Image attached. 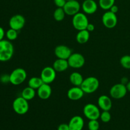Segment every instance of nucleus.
I'll return each mask as SVG.
<instances>
[{
	"label": "nucleus",
	"instance_id": "obj_17",
	"mask_svg": "<svg viewBox=\"0 0 130 130\" xmlns=\"http://www.w3.org/2000/svg\"><path fill=\"white\" fill-rule=\"evenodd\" d=\"M52 93V89L50 85L43 83L37 90V95L41 100H47L51 96Z\"/></svg>",
	"mask_w": 130,
	"mask_h": 130
},
{
	"label": "nucleus",
	"instance_id": "obj_23",
	"mask_svg": "<svg viewBox=\"0 0 130 130\" xmlns=\"http://www.w3.org/2000/svg\"><path fill=\"white\" fill-rule=\"evenodd\" d=\"M43 83H44L40 77H32L28 81V86L36 90Z\"/></svg>",
	"mask_w": 130,
	"mask_h": 130
},
{
	"label": "nucleus",
	"instance_id": "obj_29",
	"mask_svg": "<svg viewBox=\"0 0 130 130\" xmlns=\"http://www.w3.org/2000/svg\"><path fill=\"white\" fill-rule=\"evenodd\" d=\"M100 118L103 123H109L111 119V114L109 111H102L100 114Z\"/></svg>",
	"mask_w": 130,
	"mask_h": 130
},
{
	"label": "nucleus",
	"instance_id": "obj_10",
	"mask_svg": "<svg viewBox=\"0 0 130 130\" xmlns=\"http://www.w3.org/2000/svg\"><path fill=\"white\" fill-rule=\"evenodd\" d=\"M67 61L69 67L74 69L81 68L85 63V57L79 53H72Z\"/></svg>",
	"mask_w": 130,
	"mask_h": 130
},
{
	"label": "nucleus",
	"instance_id": "obj_3",
	"mask_svg": "<svg viewBox=\"0 0 130 130\" xmlns=\"http://www.w3.org/2000/svg\"><path fill=\"white\" fill-rule=\"evenodd\" d=\"M27 74L25 69L22 68H17L14 69L9 76L10 83L15 86L21 85L26 80Z\"/></svg>",
	"mask_w": 130,
	"mask_h": 130
},
{
	"label": "nucleus",
	"instance_id": "obj_32",
	"mask_svg": "<svg viewBox=\"0 0 130 130\" xmlns=\"http://www.w3.org/2000/svg\"><path fill=\"white\" fill-rule=\"evenodd\" d=\"M86 29L88 30V31L90 32H93L94 30H95V25H94L93 24L89 23V24H88L87 27H86Z\"/></svg>",
	"mask_w": 130,
	"mask_h": 130
},
{
	"label": "nucleus",
	"instance_id": "obj_19",
	"mask_svg": "<svg viewBox=\"0 0 130 130\" xmlns=\"http://www.w3.org/2000/svg\"><path fill=\"white\" fill-rule=\"evenodd\" d=\"M69 67L67 60L57 58L53 63V68L56 72H62L66 71Z\"/></svg>",
	"mask_w": 130,
	"mask_h": 130
},
{
	"label": "nucleus",
	"instance_id": "obj_9",
	"mask_svg": "<svg viewBox=\"0 0 130 130\" xmlns=\"http://www.w3.org/2000/svg\"><path fill=\"white\" fill-rule=\"evenodd\" d=\"M56 72H57L53 68V67L47 66L43 68L41 71L40 77L43 80L44 83L50 85L55 80L56 76H57Z\"/></svg>",
	"mask_w": 130,
	"mask_h": 130
},
{
	"label": "nucleus",
	"instance_id": "obj_37",
	"mask_svg": "<svg viewBox=\"0 0 130 130\" xmlns=\"http://www.w3.org/2000/svg\"><path fill=\"white\" fill-rule=\"evenodd\" d=\"M66 1H71V0H66Z\"/></svg>",
	"mask_w": 130,
	"mask_h": 130
},
{
	"label": "nucleus",
	"instance_id": "obj_24",
	"mask_svg": "<svg viewBox=\"0 0 130 130\" xmlns=\"http://www.w3.org/2000/svg\"><path fill=\"white\" fill-rule=\"evenodd\" d=\"M66 14L63 8H57L53 12V18L57 22H61L65 19Z\"/></svg>",
	"mask_w": 130,
	"mask_h": 130
},
{
	"label": "nucleus",
	"instance_id": "obj_13",
	"mask_svg": "<svg viewBox=\"0 0 130 130\" xmlns=\"http://www.w3.org/2000/svg\"><path fill=\"white\" fill-rule=\"evenodd\" d=\"M54 53L57 58L67 60L72 53V50L68 46L63 44L58 45L55 47Z\"/></svg>",
	"mask_w": 130,
	"mask_h": 130
},
{
	"label": "nucleus",
	"instance_id": "obj_27",
	"mask_svg": "<svg viewBox=\"0 0 130 130\" xmlns=\"http://www.w3.org/2000/svg\"><path fill=\"white\" fill-rule=\"evenodd\" d=\"M6 36L8 40L10 41L15 40L18 37V31L15 30V29H13L10 28V29H8L6 31Z\"/></svg>",
	"mask_w": 130,
	"mask_h": 130
},
{
	"label": "nucleus",
	"instance_id": "obj_1",
	"mask_svg": "<svg viewBox=\"0 0 130 130\" xmlns=\"http://www.w3.org/2000/svg\"><path fill=\"white\" fill-rule=\"evenodd\" d=\"M14 53V47L11 41L3 39L0 41V61L7 62L12 58Z\"/></svg>",
	"mask_w": 130,
	"mask_h": 130
},
{
	"label": "nucleus",
	"instance_id": "obj_26",
	"mask_svg": "<svg viewBox=\"0 0 130 130\" xmlns=\"http://www.w3.org/2000/svg\"><path fill=\"white\" fill-rule=\"evenodd\" d=\"M120 64L123 68L126 69H130V55H125L120 59Z\"/></svg>",
	"mask_w": 130,
	"mask_h": 130
},
{
	"label": "nucleus",
	"instance_id": "obj_28",
	"mask_svg": "<svg viewBox=\"0 0 130 130\" xmlns=\"http://www.w3.org/2000/svg\"><path fill=\"white\" fill-rule=\"evenodd\" d=\"M88 128L89 130H99L100 128V123L98 120H90L88 123Z\"/></svg>",
	"mask_w": 130,
	"mask_h": 130
},
{
	"label": "nucleus",
	"instance_id": "obj_21",
	"mask_svg": "<svg viewBox=\"0 0 130 130\" xmlns=\"http://www.w3.org/2000/svg\"><path fill=\"white\" fill-rule=\"evenodd\" d=\"M84 78L78 72H74L70 75L69 81L74 86H81Z\"/></svg>",
	"mask_w": 130,
	"mask_h": 130
},
{
	"label": "nucleus",
	"instance_id": "obj_18",
	"mask_svg": "<svg viewBox=\"0 0 130 130\" xmlns=\"http://www.w3.org/2000/svg\"><path fill=\"white\" fill-rule=\"evenodd\" d=\"M70 130H83L85 124L84 119L80 116H74L69 123Z\"/></svg>",
	"mask_w": 130,
	"mask_h": 130
},
{
	"label": "nucleus",
	"instance_id": "obj_25",
	"mask_svg": "<svg viewBox=\"0 0 130 130\" xmlns=\"http://www.w3.org/2000/svg\"><path fill=\"white\" fill-rule=\"evenodd\" d=\"M115 3V0H99V5L104 10H109Z\"/></svg>",
	"mask_w": 130,
	"mask_h": 130
},
{
	"label": "nucleus",
	"instance_id": "obj_36",
	"mask_svg": "<svg viewBox=\"0 0 130 130\" xmlns=\"http://www.w3.org/2000/svg\"><path fill=\"white\" fill-rule=\"evenodd\" d=\"M126 88H127V90H128V91L130 92V81H129V82H128V84L126 85Z\"/></svg>",
	"mask_w": 130,
	"mask_h": 130
},
{
	"label": "nucleus",
	"instance_id": "obj_34",
	"mask_svg": "<svg viewBox=\"0 0 130 130\" xmlns=\"http://www.w3.org/2000/svg\"><path fill=\"white\" fill-rule=\"evenodd\" d=\"M5 35H6V33L4 30L3 28L0 27V41L4 39V37H5Z\"/></svg>",
	"mask_w": 130,
	"mask_h": 130
},
{
	"label": "nucleus",
	"instance_id": "obj_7",
	"mask_svg": "<svg viewBox=\"0 0 130 130\" xmlns=\"http://www.w3.org/2000/svg\"><path fill=\"white\" fill-rule=\"evenodd\" d=\"M127 90L126 85L122 83H118L113 85L109 91V94L112 99H121L126 95Z\"/></svg>",
	"mask_w": 130,
	"mask_h": 130
},
{
	"label": "nucleus",
	"instance_id": "obj_12",
	"mask_svg": "<svg viewBox=\"0 0 130 130\" xmlns=\"http://www.w3.org/2000/svg\"><path fill=\"white\" fill-rule=\"evenodd\" d=\"M25 24V19L23 15L17 14L11 17L9 21V25L11 29L19 30H21Z\"/></svg>",
	"mask_w": 130,
	"mask_h": 130
},
{
	"label": "nucleus",
	"instance_id": "obj_14",
	"mask_svg": "<svg viewBox=\"0 0 130 130\" xmlns=\"http://www.w3.org/2000/svg\"><path fill=\"white\" fill-rule=\"evenodd\" d=\"M85 92L83 91L80 86H73L67 91V97L69 99L73 101H77L82 99Z\"/></svg>",
	"mask_w": 130,
	"mask_h": 130
},
{
	"label": "nucleus",
	"instance_id": "obj_33",
	"mask_svg": "<svg viewBox=\"0 0 130 130\" xmlns=\"http://www.w3.org/2000/svg\"><path fill=\"white\" fill-rule=\"evenodd\" d=\"M110 10L111 12H112V13H114L116 14L118 12V10H119V8H118V6H117V5H114L112 6L111 8H110V10Z\"/></svg>",
	"mask_w": 130,
	"mask_h": 130
},
{
	"label": "nucleus",
	"instance_id": "obj_16",
	"mask_svg": "<svg viewBox=\"0 0 130 130\" xmlns=\"http://www.w3.org/2000/svg\"><path fill=\"white\" fill-rule=\"evenodd\" d=\"M98 106L103 111H109L112 107V102L109 96L102 95L98 99Z\"/></svg>",
	"mask_w": 130,
	"mask_h": 130
},
{
	"label": "nucleus",
	"instance_id": "obj_35",
	"mask_svg": "<svg viewBox=\"0 0 130 130\" xmlns=\"http://www.w3.org/2000/svg\"><path fill=\"white\" fill-rule=\"evenodd\" d=\"M129 82V81H128V79L127 78V77H123L121 79V83L123 84V85H126L127 84H128V83Z\"/></svg>",
	"mask_w": 130,
	"mask_h": 130
},
{
	"label": "nucleus",
	"instance_id": "obj_31",
	"mask_svg": "<svg viewBox=\"0 0 130 130\" xmlns=\"http://www.w3.org/2000/svg\"><path fill=\"white\" fill-rule=\"evenodd\" d=\"M57 130H70L69 124H66V123H62L58 126Z\"/></svg>",
	"mask_w": 130,
	"mask_h": 130
},
{
	"label": "nucleus",
	"instance_id": "obj_22",
	"mask_svg": "<svg viewBox=\"0 0 130 130\" xmlns=\"http://www.w3.org/2000/svg\"><path fill=\"white\" fill-rule=\"evenodd\" d=\"M36 93V90L27 86L22 90L21 93V96H22L25 100L29 101V100H32L35 97Z\"/></svg>",
	"mask_w": 130,
	"mask_h": 130
},
{
	"label": "nucleus",
	"instance_id": "obj_15",
	"mask_svg": "<svg viewBox=\"0 0 130 130\" xmlns=\"http://www.w3.org/2000/svg\"><path fill=\"white\" fill-rule=\"evenodd\" d=\"M84 13L87 15L95 13L98 9V5L94 0H85L81 5Z\"/></svg>",
	"mask_w": 130,
	"mask_h": 130
},
{
	"label": "nucleus",
	"instance_id": "obj_11",
	"mask_svg": "<svg viewBox=\"0 0 130 130\" xmlns=\"http://www.w3.org/2000/svg\"><path fill=\"white\" fill-rule=\"evenodd\" d=\"M63 8L66 15L73 17L74 15L79 12V10L81 9V5L77 0L67 1Z\"/></svg>",
	"mask_w": 130,
	"mask_h": 130
},
{
	"label": "nucleus",
	"instance_id": "obj_6",
	"mask_svg": "<svg viewBox=\"0 0 130 130\" xmlns=\"http://www.w3.org/2000/svg\"><path fill=\"white\" fill-rule=\"evenodd\" d=\"M100 110L99 106L93 104H87L83 108V114L89 120L98 119L100 116Z\"/></svg>",
	"mask_w": 130,
	"mask_h": 130
},
{
	"label": "nucleus",
	"instance_id": "obj_5",
	"mask_svg": "<svg viewBox=\"0 0 130 130\" xmlns=\"http://www.w3.org/2000/svg\"><path fill=\"white\" fill-rule=\"evenodd\" d=\"M72 24L74 28L79 31L86 29V27L89 24V21L86 14L79 12L73 16Z\"/></svg>",
	"mask_w": 130,
	"mask_h": 130
},
{
	"label": "nucleus",
	"instance_id": "obj_20",
	"mask_svg": "<svg viewBox=\"0 0 130 130\" xmlns=\"http://www.w3.org/2000/svg\"><path fill=\"white\" fill-rule=\"evenodd\" d=\"M90 32L88 31L86 29L79 30L76 35V39L79 44H83L87 43L90 39Z\"/></svg>",
	"mask_w": 130,
	"mask_h": 130
},
{
	"label": "nucleus",
	"instance_id": "obj_8",
	"mask_svg": "<svg viewBox=\"0 0 130 130\" xmlns=\"http://www.w3.org/2000/svg\"><path fill=\"white\" fill-rule=\"evenodd\" d=\"M103 25L107 29H112L116 26L118 24V17L116 13L107 10L104 13L102 18Z\"/></svg>",
	"mask_w": 130,
	"mask_h": 130
},
{
	"label": "nucleus",
	"instance_id": "obj_2",
	"mask_svg": "<svg viewBox=\"0 0 130 130\" xmlns=\"http://www.w3.org/2000/svg\"><path fill=\"white\" fill-rule=\"evenodd\" d=\"M100 85V82L96 77L94 76H90L84 79L81 86L83 91L86 94L93 93L97 91Z\"/></svg>",
	"mask_w": 130,
	"mask_h": 130
},
{
	"label": "nucleus",
	"instance_id": "obj_4",
	"mask_svg": "<svg viewBox=\"0 0 130 130\" xmlns=\"http://www.w3.org/2000/svg\"><path fill=\"white\" fill-rule=\"evenodd\" d=\"M28 100H25L22 96L16 98L13 102L12 107L15 113L19 115H24L29 109Z\"/></svg>",
	"mask_w": 130,
	"mask_h": 130
},
{
	"label": "nucleus",
	"instance_id": "obj_30",
	"mask_svg": "<svg viewBox=\"0 0 130 130\" xmlns=\"http://www.w3.org/2000/svg\"><path fill=\"white\" fill-rule=\"evenodd\" d=\"M66 2V0H54V3L57 8H63Z\"/></svg>",
	"mask_w": 130,
	"mask_h": 130
}]
</instances>
